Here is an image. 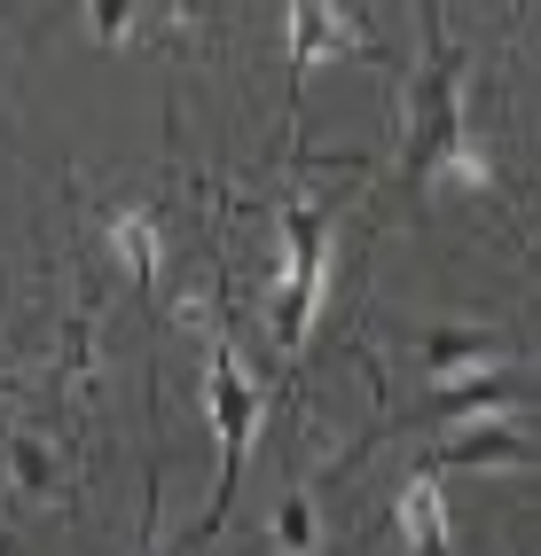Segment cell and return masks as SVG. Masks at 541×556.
I'll use <instances>...</instances> for the list:
<instances>
[{"instance_id": "cell-1", "label": "cell", "mask_w": 541, "mask_h": 556, "mask_svg": "<svg viewBox=\"0 0 541 556\" xmlns=\"http://www.w3.org/2000/svg\"><path fill=\"white\" fill-rule=\"evenodd\" d=\"M322 282H330V204H299L291 228H282V282H275V345L299 353L306 321L322 306Z\"/></svg>"}, {"instance_id": "cell-2", "label": "cell", "mask_w": 541, "mask_h": 556, "mask_svg": "<svg viewBox=\"0 0 541 556\" xmlns=\"http://www.w3.org/2000/svg\"><path fill=\"white\" fill-rule=\"evenodd\" d=\"M212 431H221V502L204 509V526H197V541L228 517V502H236V478H243V455H251V439H260V407H267V392H260V377L228 353V345H212Z\"/></svg>"}, {"instance_id": "cell-3", "label": "cell", "mask_w": 541, "mask_h": 556, "mask_svg": "<svg viewBox=\"0 0 541 556\" xmlns=\"http://www.w3.org/2000/svg\"><path fill=\"white\" fill-rule=\"evenodd\" d=\"M471 141H463V63H455V48H440L431 55V87H424V126L408 134V173L424 180V173H448Z\"/></svg>"}, {"instance_id": "cell-4", "label": "cell", "mask_w": 541, "mask_h": 556, "mask_svg": "<svg viewBox=\"0 0 541 556\" xmlns=\"http://www.w3.org/2000/svg\"><path fill=\"white\" fill-rule=\"evenodd\" d=\"M416 368L424 377H494V368H511V345L494 329H431L416 338Z\"/></svg>"}, {"instance_id": "cell-5", "label": "cell", "mask_w": 541, "mask_h": 556, "mask_svg": "<svg viewBox=\"0 0 541 556\" xmlns=\"http://www.w3.org/2000/svg\"><path fill=\"white\" fill-rule=\"evenodd\" d=\"M282 31H291V79H306L314 63H330L361 40V24L345 9H322V0H299V9L282 16Z\"/></svg>"}, {"instance_id": "cell-6", "label": "cell", "mask_w": 541, "mask_h": 556, "mask_svg": "<svg viewBox=\"0 0 541 556\" xmlns=\"http://www.w3.org/2000/svg\"><path fill=\"white\" fill-rule=\"evenodd\" d=\"M111 251L126 258L134 290H158V267H165V228H158V212H150V204H118V212H111Z\"/></svg>"}, {"instance_id": "cell-7", "label": "cell", "mask_w": 541, "mask_h": 556, "mask_svg": "<svg viewBox=\"0 0 541 556\" xmlns=\"http://www.w3.org/2000/svg\"><path fill=\"white\" fill-rule=\"evenodd\" d=\"M392 517H401V541H408V548H424V556H448V486H440L431 470H416L408 486H401Z\"/></svg>"}, {"instance_id": "cell-8", "label": "cell", "mask_w": 541, "mask_h": 556, "mask_svg": "<svg viewBox=\"0 0 541 556\" xmlns=\"http://www.w3.org/2000/svg\"><path fill=\"white\" fill-rule=\"evenodd\" d=\"M448 463H463V470H526L541 455L511 431V416H479V431H455L448 439Z\"/></svg>"}, {"instance_id": "cell-9", "label": "cell", "mask_w": 541, "mask_h": 556, "mask_svg": "<svg viewBox=\"0 0 541 556\" xmlns=\"http://www.w3.org/2000/svg\"><path fill=\"white\" fill-rule=\"evenodd\" d=\"M9 463H16V486H32V494L55 486V455H48L32 431H16V439H9Z\"/></svg>"}, {"instance_id": "cell-10", "label": "cell", "mask_w": 541, "mask_h": 556, "mask_svg": "<svg viewBox=\"0 0 541 556\" xmlns=\"http://www.w3.org/2000/svg\"><path fill=\"white\" fill-rule=\"evenodd\" d=\"M275 533L291 541V548H314V502H306V494H282V509H275Z\"/></svg>"}]
</instances>
